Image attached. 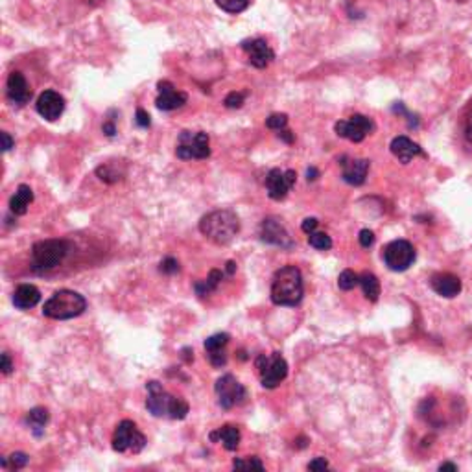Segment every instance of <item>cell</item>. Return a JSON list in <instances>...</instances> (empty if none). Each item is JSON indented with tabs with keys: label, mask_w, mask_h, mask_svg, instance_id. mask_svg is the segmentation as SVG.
<instances>
[{
	"label": "cell",
	"mask_w": 472,
	"mask_h": 472,
	"mask_svg": "<svg viewBox=\"0 0 472 472\" xmlns=\"http://www.w3.org/2000/svg\"><path fill=\"white\" fill-rule=\"evenodd\" d=\"M225 269H227V273L232 275L236 271V264H235V262H232V260H229V262H227V268Z\"/></svg>",
	"instance_id": "obj_48"
},
{
	"label": "cell",
	"mask_w": 472,
	"mask_h": 472,
	"mask_svg": "<svg viewBox=\"0 0 472 472\" xmlns=\"http://www.w3.org/2000/svg\"><path fill=\"white\" fill-rule=\"evenodd\" d=\"M175 155L181 161H201L211 155V138L205 131H181Z\"/></svg>",
	"instance_id": "obj_6"
},
{
	"label": "cell",
	"mask_w": 472,
	"mask_h": 472,
	"mask_svg": "<svg viewBox=\"0 0 472 472\" xmlns=\"http://www.w3.org/2000/svg\"><path fill=\"white\" fill-rule=\"evenodd\" d=\"M227 343H229V334H225V332L214 334L205 340L207 358L214 367H223V365L227 364V353H225Z\"/></svg>",
	"instance_id": "obj_19"
},
{
	"label": "cell",
	"mask_w": 472,
	"mask_h": 472,
	"mask_svg": "<svg viewBox=\"0 0 472 472\" xmlns=\"http://www.w3.org/2000/svg\"><path fill=\"white\" fill-rule=\"evenodd\" d=\"M325 468H329V461L325 458H316L308 463V471H325Z\"/></svg>",
	"instance_id": "obj_42"
},
{
	"label": "cell",
	"mask_w": 472,
	"mask_h": 472,
	"mask_svg": "<svg viewBox=\"0 0 472 472\" xmlns=\"http://www.w3.org/2000/svg\"><path fill=\"white\" fill-rule=\"evenodd\" d=\"M135 122H137L138 128L142 129H148L151 126V120H150V114L144 111L142 107L137 109V114H135Z\"/></svg>",
	"instance_id": "obj_37"
},
{
	"label": "cell",
	"mask_w": 472,
	"mask_h": 472,
	"mask_svg": "<svg viewBox=\"0 0 472 472\" xmlns=\"http://www.w3.org/2000/svg\"><path fill=\"white\" fill-rule=\"evenodd\" d=\"M279 138H283L286 144H292V142H293V135H292V131H288V129H281Z\"/></svg>",
	"instance_id": "obj_45"
},
{
	"label": "cell",
	"mask_w": 472,
	"mask_h": 472,
	"mask_svg": "<svg viewBox=\"0 0 472 472\" xmlns=\"http://www.w3.org/2000/svg\"><path fill=\"white\" fill-rule=\"evenodd\" d=\"M214 391H216L218 404L223 410H231L235 406H242L247 399L246 387L242 386L232 374H223L214 384Z\"/></svg>",
	"instance_id": "obj_9"
},
{
	"label": "cell",
	"mask_w": 472,
	"mask_h": 472,
	"mask_svg": "<svg viewBox=\"0 0 472 472\" xmlns=\"http://www.w3.org/2000/svg\"><path fill=\"white\" fill-rule=\"evenodd\" d=\"M48 410L45 408H33V410L28 411V415H26V425L30 426V430L33 432V435H37L41 437L45 432V426L48 423Z\"/></svg>",
	"instance_id": "obj_25"
},
{
	"label": "cell",
	"mask_w": 472,
	"mask_h": 472,
	"mask_svg": "<svg viewBox=\"0 0 472 472\" xmlns=\"http://www.w3.org/2000/svg\"><path fill=\"white\" fill-rule=\"evenodd\" d=\"M454 2H465V0H454Z\"/></svg>",
	"instance_id": "obj_49"
},
{
	"label": "cell",
	"mask_w": 472,
	"mask_h": 472,
	"mask_svg": "<svg viewBox=\"0 0 472 472\" xmlns=\"http://www.w3.org/2000/svg\"><path fill=\"white\" fill-rule=\"evenodd\" d=\"M374 122L365 114H353L347 120H340L336 122L334 131L338 137L347 138L350 142H362L367 135L374 131Z\"/></svg>",
	"instance_id": "obj_11"
},
{
	"label": "cell",
	"mask_w": 472,
	"mask_h": 472,
	"mask_svg": "<svg viewBox=\"0 0 472 472\" xmlns=\"http://www.w3.org/2000/svg\"><path fill=\"white\" fill-rule=\"evenodd\" d=\"M286 124H288V114L284 113H273L266 118V126H268L269 129H273V131H281V129H284L286 128Z\"/></svg>",
	"instance_id": "obj_33"
},
{
	"label": "cell",
	"mask_w": 472,
	"mask_h": 472,
	"mask_svg": "<svg viewBox=\"0 0 472 472\" xmlns=\"http://www.w3.org/2000/svg\"><path fill=\"white\" fill-rule=\"evenodd\" d=\"M30 461V458L24 452H13L10 458H2L0 463L4 468H13V471H19V468L26 467Z\"/></svg>",
	"instance_id": "obj_30"
},
{
	"label": "cell",
	"mask_w": 472,
	"mask_h": 472,
	"mask_svg": "<svg viewBox=\"0 0 472 472\" xmlns=\"http://www.w3.org/2000/svg\"><path fill=\"white\" fill-rule=\"evenodd\" d=\"M37 113L48 120V122H54L57 118L61 117L63 111H65V98H63L57 90H45L41 93L37 98V104H35Z\"/></svg>",
	"instance_id": "obj_15"
},
{
	"label": "cell",
	"mask_w": 472,
	"mask_h": 472,
	"mask_svg": "<svg viewBox=\"0 0 472 472\" xmlns=\"http://www.w3.org/2000/svg\"><path fill=\"white\" fill-rule=\"evenodd\" d=\"M232 468H242V471H251V468H256V471H264V465L259 458H247V459H235L232 461Z\"/></svg>",
	"instance_id": "obj_34"
},
{
	"label": "cell",
	"mask_w": 472,
	"mask_h": 472,
	"mask_svg": "<svg viewBox=\"0 0 472 472\" xmlns=\"http://www.w3.org/2000/svg\"><path fill=\"white\" fill-rule=\"evenodd\" d=\"M222 279H223V271H220V269H213V271L208 273L207 279L196 284V292H198V295L203 297V295H207V293L214 292V290L220 286Z\"/></svg>",
	"instance_id": "obj_27"
},
{
	"label": "cell",
	"mask_w": 472,
	"mask_h": 472,
	"mask_svg": "<svg viewBox=\"0 0 472 472\" xmlns=\"http://www.w3.org/2000/svg\"><path fill=\"white\" fill-rule=\"evenodd\" d=\"M41 301V292L33 284H20L13 293V305L19 310H30Z\"/></svg>",
	"instance_id": "obj_22"
},
{
	"label": "cell",
	"mask_w": 472,
	"mask_h": 472,
	"mask_svg": "<svg viewBox=\"0 0 472 472\" xmlns=\"http://www.w3.org/2000/svg\"><path fill=\"white\" fill-rule=\"evenodd\" d=\"M463 129H465V138L472 144V102L468 104L467 113H465V122H463Z\"/></svg>",
	"instance_id": "obj_38"
},
{
	"label": "cell",
	"mask_w": 472,
	"mask_h": 472,
	"mask_svg": "<svg viewBox=\"0 0 472 472\" xmlns=\"http://www.w3.org/2000/svg\"><path fill=\"white\" fill-rule=\"evenodd\" d=\"M0 137H2V142H4V144H2V150L10 151L11 148H13V138L10 137V133L2 131V135H0Z\"/></svg>",
	"instance_id": "obj_43"
},
{
	"label": "cell",
	"mask_w": 472,
	"mask_h": 472,
	"mask_svg": "<svg viewBox=\"0 0 472 472\" xmlns=\"http://www.w3.org/2000/svg\"><path fill=\"white\" fill-rule=\"evenodd\" d=\"M255 367L259 371L260 382L268 389H273V387L279 386L286 378V374H288V364L281 356V353L260 354L255 360Z\"/></svg>",
	"instance_id": "obj_7"
},
{
	"label": "cell",
	"mask_w": 472,
	"mask_h": 472,
	"mask_svg": "<svg viewBox=\"0 0 472 472\" xmlns=\"http://www.w3.org/2000/svg\"><path fill=\"white\" fill-rule=\"evenodd\" d=\"M384 262L391 271H406L415 262V249L408 240H393L384 247Z\"/></svg>",
	"instance_id": "obj_10"
},
{
	"label": "cell",
	"mask_w": 472,
	"mask_h": 472,
	"mask_svg": "<svg viewBox=\"0 0 472 472\" xmlns=\"http://www.w3.org/2000/svg\"><path fill=\"white\" fill-rule=\"evenodd\" d=\"M199 231L218 246H227L240 232V220L229 208H220L205 214L199 222Z\"/></svg>",
	"instance_id": "obj_2"
},
{
	"label": "cell",
	"mask_w": 472,
	"mask_h": 472,
	"mask_svg": "<svg viewBox=\"0 0 472 472\" xmlns=\"http://www.w3.org/2000/svg\"><path fill=\"white\" fill-rule=\"evenodd\" d=\"M102 129H104L107 137H114V135H117V126H114V122H105L104 126H102Z\"/></svg>",
	"instance_id": "obj_44"
},
{
	"label": "cell",
	"mask_w": 472,
	"mask_h": 472,
	"mask_svg": "<svg viewBox=\"0 0 472 472\" xmlns=\"http://www.w3.org/2000/svg\"><path fill=\"white\" fill-rule=\"evenodd\" d=\"M358 284L360 275L354 273L353 269H345V271L340 273V277H338V286H340V290H343V292H350V290L356 288Z\"/></svg>",
	"instance_id": "obj_29"
},
{
	"label": "cell",
	"mask_w": 472,
	"mask_h": 472,
	"mask_svg": "<svg viewBox=\"0 0 472 472\" xmlns=\"http://www.w3.org/2000/svg\"><path fill=\"white\" fill-rule=\"evenodd\" d=\"M96 174H98L100 179L105 181V183H117L118 179H122L124 172H118L117 168H114V165L107 163V165L100 166L98 170H96Z\"/></svg>",
	"instance_id": "obj_32"
},
{
	"label": "cell",
	"mask_w": 472,
	"mask_h": 472,
	"mask_svg": "<svg viewBox=\"0 0 472 472\" xmlns=\"http://www.w3.org/2000/svg\"><path fill=\"white\" fill-rule=\"evenodd\" d=\"M439 468L441 471H458V467H456L454 463H441Z\"/></svg>",
	"instance_id": "obj_47"
},
{
	"label": "cell",
	"mask_w": 472,
	"mask_h": 472,
	"mask_svg": "<svg viewBox=\"0 0 472 472\" xmlns=\"http://www.w3.org/2000/svg\"><path fill=\"white\" fill-rule=\"evenodd\" d=\"M33 201V190L30 189L28 184H19L17 192L11 196L10 199V211L17 216H23V214L28 213L30 203Z\"/></svg>",
	"instance_id": "obj_24"
},
{
	"label": "cell",
	"mask_w": 472,
	"mask_h": 472,
	"mask_svg": "<svg viewBox=\"0 0 472 472\" xmlns=\"http://www.w3.org/2000/svg\"><path fill=\"white\" fill-rule=\"evenodd\" d=\"M71 251L66 240H43L32 247V269L37 273L50 271L65 260Z\"/></svg>",
	"instance_id": "obj_5"
},
{
	"label": "cell",
	"mask_w": 472,
	"mask_h": 472,
	"mask_svg": "<svg viewBox=\"0 0 472 472\" xmlns=\"http://www.w3.org/2000/svg\"><path fill=\"white\" fill-rule=\"evenodd\" d=\"M317 225H319V222H317V218H307V220H302L301 229L305 232H307V235H310V232L316 231Z\"/></svg>",
	"instance_id": "obj_40"
},
{
	"label": "cell",
	"mask_w": 472,
	"mask_h": 472,
	"mask_svg": "<svg viewBox=\"0 0 472 472\" xmlns=\"http://www.w3.org/2000/svg\"><path fill=\"white\" fill-rule=\"evenodd\" d=\"M260 240L269 244V246H277L284 247V249H290L293 246V240L290 232L286 231V227L277 220V218H266L264 222L260 223L259 229Z\"/></svg>",
	"instance_id": "obj_13"
},
{
	"label": "cell",
	"mask_w": 472,
	"mask_h": 472,
	"mask_svg": "<svg viewBox=\"0 0 472 472\" xmlns=\"http://www.w3.org/2000/svg\"><path fill=\"white\" fill-rule=\"evenodd\" d=\"M163 271V273L166 275H174L179 271V262L175 259H172V256H166L165 260L161 262V268H159Z\"/></svg>",
	"instance_id": "obj_36"
},
{
	"label": "cell",
	"mask_w": 472,
	"mask_h": 472,
	"mask_svg": "<svg viewBox=\"0 0 472 472\" xmlns=\"http://www.w3.org/2000/svg\"><path fill=\"white\" fill-rule=\"evenodd\" d=\"M389 148H391L393 155L397 157L402 165H408V163H410L411 159H413V157H417V155L426 157V153L423 151V148H420L417 142L411 141V138L404 137V135L393 138L391 146H389Z\"/></svg>",
	"instance_id": "obj_20"
},
{
	"label": "cell",
	"mask_w": 472,
	"mask_h": 472,
	"mask_svg": "<svg viewBox=\"0 0 472 472\" xmlns=\"http://www.w3.org/2000/svg\"><path fill=\"white\" fill-rule=\"evenodd\" d=\"M6 95H8V100L13 102L15 105H26L32 100V89H30L28 81L23 76V72L13 71L8 76Z\"/></svg>",
	"instance_id": "obj_17"
},
{
	"label": "cell",
	"mask_w": 472,
	"mask_h": 472,
	"mask_svg": "<svg viewBox=\"0 0 472 472\" xmlns=\"http://www.w3.org/2000/svg\"><path fill=\"white\" fill-rule=\"evenodd\" d=\"M371 163L367 159H347L343 157L341 159V177L347 184H353V187H360L364 184L367 179V172Z\"/></svg>",
	"instance_id": "obj_18"
},
{
	"label": "cell",
	"mask_w": 472,
	"mask_h": 472,
	"mask_svg": "<svg viewBox=\"0 0 472 472\" xmlns=\"http://www.w3.org/2000/svg\"><path fill=\"white\" fill-rule=\"evenodd\" d=\"M358 240L360 244H362V247H371L374 244V232L369 231V229H362V231H360Z\"/></svg>",
	"instance_id": "obj_39"
},
{
	"label": "cell",
	"mask_w": 472,
	"mask_h": 472,
	"mask_svg": "<svg viewBox=\"0 0 472 472\" xmlns=\"http://www.w3.org/2000/svg\"><path fill=\"white\" fill-rule=\"evenodd\" d=\"M157 90H159V96H157L155 100V105L157 109H161V111H175V109H181L187 104V100H189V96L184 95L183 90H177L170 81L166 80L157 83Z\"/></svg>",
	"instance_id": "obj_16"
},
{
	"label": "cell",
	"mask_w": 472,
	"mask_h": 472,
	"mask_svg": "<svg viewBox=\"0 0 472 472\" xmlns=\"http://www.w3.org/2000/svg\"><path fill=\"white\" fill-rule=\"evenodd\" d=\"M208 439L222 441V444L225 447V450H229V452H235V450L238 449V444H240L242 435H240V430H238V426L225 425V426H222V428H218L216 432H211Z\"/></svg>",
	"instance_id": "obj_23"
},
{
	"label": "cell",
	"mask_w": 472,
	"mask_h": 472,
	"mask_svg": "<svg viewBox=\"0 0 472 472\" xmlns=\"http://www.w3.org/2000/svg\"><path fill=\"white\" fill-rule=\"evenodd\" d=\"M297 181V174L293 170H281V168H271L266 175V190L268 196L273 201H281L288 196L292 187Z\"/></svg>",
	"instance_id": "obj_12"
},
{
	"label": "cell",
	"mask_w": 472,
	"mask_h": 472,
	"mask_svg": "<svg viewBox=\"0 0 472 472\" xmlns=\"http://www.w3.org/2000/svg\"><path fill=\"white\" fill-rule=\"evenodd\" d=\"M214 2H216L220 10L231 15H238L242 11H246L251 4V0H214Z\"/></svg>",
	"instance_id": "obj_28"
},
{
	"label": "cell",
	"mask_w": 472,
	"mask_h": 472,
	"mask_svg": "<svg viewBox=\"0 0 472 472\" xmlns=\"http://www.w3.org/2000/svg\"><path fill=\"white\" fill-rule=\"evenodd\" d=\"M308 244H310L314 249H319V251H326L332 247L331 236L326 235V232H317V231H314L308 235Z\"/></svg>",
	"instance_id": "obj_31"
},
{
	"label": "cell",
	"mask_w": 472,
	"mask_h": 472,
	"mask_svg": "<svg viewBox=\"0 0 472 472\" xmlns=\"http://www.w3.org/2000/svg\"><path fill=\"white\" fill-rule=\"evenodd\" d=\"M87 310V301L81 293L74 290H59L45 302L43 316L57 321L74 319Z\"/></svg>",
	"instance_id": "obj_4"
},
{
	"label": "cell",
	"mask_w": 472,
	"mask_h": 472,
	"mask_svg": "<svg viewBox=\"0 0 472 472\" xmlns=\"http://www.w3.org/2000/svg\"><path fill=\"white\" fill-rule=\"evenodd\" d=\"M146 447V437L129 419L118 423L113 434V450L118 454H138Z\"/></svg>",
	"instance_id": "obj_8"
},
{
	"label": "cell",
	"mask_w": 472,
	"mask_h": 472,
	"mask_svg": "<svg viewBox=\"0 0 472 472\" xmlns=\"http://www.w3.org/2000/svg\"><path fill=\"white\" fill-rule=\"evenodd\" d=\"M317 177H319V172H317L316 168H308V170H307V179L308 181H316Z\"/></svg>",
	"instance_id": "obj_46"
},
{
	"label": "cell",
	"mask_w": 472,
	"mask_h": 472,
	"mask_svg": "<svg viewBox=\"0 0 472 472\" xmlns=\"http://www.w3.org/2000/svg\"><path fill=\"white\" fill-rule=\"evenodd\" d=\"M240 47L249 56V63L255 69H266L275 59V52L264 39H246V41H242Z\"/></svg>",
	"instance_id": "obj_14"
},
{
	"label": "cell",
	"mask_w": 472,
	"mask_h": 472,
	"mask_svg": "<svg viewBox=\"0 0 472 472\" xmlns=\"http://www.w3.org/2000/svg\"><path fill=\"white\" fill-rule=\"evenodd\" d=\"M146 410L153 417H168V419L181 420L189 415V402L181 397H175L166 391L165 387L155 380L146 384Z\"/></svg>",
	"instance_id": "obj_3"
},
{
	"label": "cell",
	"mask_w": 472,
	"mask_h": 472,
	"mask_svg": "<svg viewBox=\"0 0 472 472\" xmlns=\"http://www.w3.org/2000/svg\"><path fill=\"white\" fill-rule=\"evenodd\" d=\"M244 102H246V93H236V90H232V93H229V95L225 96V100H223V104H225L227 109H238L244 105Z\"/></svg>",
	"instance_id": "obj_35"
},
{
	"label": "cell",
	"mask_w": 472,
	"mask_h": 472,
	"mask_svg": "<svg viewBox=\"0 0 472 472\" xmlns=\"http://www.w3.org/2000/svg\"><path fill=\"white\" fill-rule=\"evenodd\" d=\"M432 288L437 295H443V297H456L459 292H461V281L459 277L452 273H437L432 277L430 281Z\"/></svg>",
	"instance_id": "obj_21"
},
{
	"label": "cell",
	"mask_w": 472,
	"mask_h": 472,
	"mask_svg": "<svg viewBox=\"0 0 472 472\" xmlns=\"http://www.w3.org/2000/svg\"><path fill=\"white\" fill-rule=\"evenodd\" d=\"M360 286L364 290V295L369 299V301H378V295H380V281L377 279V275L374 273H365L360 275Z\"/></svg>",
	"instance_id": "obj_26"
},
{
	"label": "cell",
	"mask_w": 472,
	"mask_h": 472,
	"mask_svg": "<svg viewBox=\"0 0 472 472\" xmlns=\"http://www.w3.org/2000/svg\"><path fill=\"white\" fill-rule=\"evenodd\" d=\"M2 365H0V369H2V373L4 374H10L11 371H13V364H11V356L10 353H2Z\"/></svg>",
	"instance_id": "obj_41"
},
{
	"label": "cell",
	"mask_w": 472,
	"mask_h": 472,
	"mask_svg": "<svg viewBox=\"0 0 472 472\" xmlns=\"http://www.w3.org/2000/svg\"><path fill=\"white\" fill-rule=\"evenodd\" d=\"M302 275L297 266H284L277 269L271 281V301L277 307H297L302 301Z\"/></svg>",
	"instance_id": "obj_1"
}]
</instances>
